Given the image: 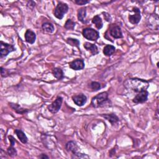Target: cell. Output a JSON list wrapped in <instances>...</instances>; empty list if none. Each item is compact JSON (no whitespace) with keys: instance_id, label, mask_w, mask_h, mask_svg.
Masks as SVG:
<instances>
[{"instance_id":"cell-23","label":"cell","mask_w":159,"mask_h":159,"mask_svg":"<svg viewBox=\"0 0 159 159\" xmlns=\"http://www.w3.org/2000/svg\"><path fill=\"white\" fill-rule=\"evenodd\" d=\"M67 43L72 46H74L79 49V45H80V41L76 39H73V38H67Z\"/></svg>"},{"instance_id":"cell-31","label":"cell","mask_w":159,"mask_h":159,"mask_svg":"<svg viewBox=\"0 0 159 159\" xmlns=\"http://www.w3.org/2000/svg\"><path fill=\"white\" fill-rule=\"evenodd\" d=\"M39 157L40 158H49V157L47 155H46V154H44V153H43L41 155H39Z\"/></svg>"},{"instance_id":"cell-3","label":"cell","mask_w":159,"mask_h":159,"mask_svg":"<svg viewBox=\"0 0 159 159\" xmlns=\"http://www.w3.org/2000/svg\"><path fill=\"white\" fill-rule=\"evenodd\" d=\"M68 11V6L64 3L59 2L55 10H54V16L55 17H57L58 19H62L64 14H66Z\"/></svg>"},{"instance_id":"cell-20","label":"cell","mask_w":159,"mask_h":159,"mask_svg":"<svg viewBox=\"0 0 159 159\" xmlns=\"http://www.w3.org/2000/svg\"><path fill=\"white\" fill-rule=\"evenodd\" d=\"M52 73L53 75L54 76L55 78H56L57 80H62L64 77V72L63 70L60 68H55L52 70Z\"/></svg>"},{"instance_id":"cell-15","label":"cell","mask_w":159,"mask_h":159,"mask_svg":"<svg viewBox=\"0 0 159 159\" xmlns=\"http://www.w3.org/2000/svg\"><path fill=\"white\" fill-rule=\"evenodd\" d=\"M84 47L88 51H90L92 55H97L99 53V50L98 49L97 47V46L94 44H91L90 43H84Z\"/></svg>"},{"instance_id":"cell-16","label":"cell","mask_w":159,"mask_h":159,"mask_svg":"<svg viewBox=\"0 0 159 159\" xmlns=\"http://www.w3.org/2000/svg\"><path fill=\"white\" fill-rule=\"evenodd\" d=\"M14 132L16 133L17 137H18V139L20 140L23 144H26L28 141V139L26 136V135L25 134V133L20 129H16L14 131Z\"/></svg>"},{"instance_id":"cell-26","label":"cell","mask_w":159,"mask_h":159,"mask_svg":"<svg viewBox=\"0 0 159 159\" xmlns=\"http://www.w3.org/2000/svg\"><path fill=\"white\" fill-rule=\"evenodd\" d=\"M7 152H8V154L11 157H14L16 156V155H17V151H16V149L14 147V146H10V147L8 148Z\"/></svg>"},{"instance_id":"cell-30","label":"cell","mask_w":159,"mask_h":159,"mask_svg":"<svg viewBox=\"0 0 159 159\" xmlns=\"http://www.w3.org/2000/svg\"><path fill=\"white\" fill-rule=\"evenodd\" d=\"M27 6H28V7H29L30 8L32 9V8H34L35 7V3L34 2H32V1L28 2V4H27Z\"/></svg>"},{"instance_id":"cell-14","label":"cell","mask_w":159,"mask_h":159,"mask_svg":"<svg viewBox=\"0 0 159 159\" xmlns=\"http://www.w3.org/2000/svg\"><path fill=\"white\" fill-rule=\"evenodd\" d=\"M102 116L105 119H107L112 125L117 123L119 121L118 117L115 114H102Z\"/></svg>"},{"instance_id":"cell-6","label":"cell","mask_w":159,"mask_h":159,"mask_svg":"<svg viewBox=\"0 0 159 159\" xmlns=\"http://www.w3.org/2000/svg\"><path fill=\"white\" fill-rule=\"evenodd\" d=\"M16 50V48L14 46L3 43L1 41L0 43V57L3 58L6 57L10 52Z\"/></svg>"},{"instance_id":"cell-5","label":"cell","mask_w":159,"mask_h":159,"mask_svg":"<svg viewBox=\"0 0 159 159\" xmlns=\"http://www.w3.org/2000/svg\"><path fill=\"white\" fill-rule=\"evenodd\" d=\"M82 34L85 39L91 41H96L99 38V33L92 28H87L83 29Z\"/></svg>"},{"instance_id":"cell-25","label":"cell","mask_w":159,"mask_h":159,"mask_svg":"<svg viewBox=\"0 0 159 159\" xmlns=\"http://www.w3.org/2000/svg\"><path fill=\"white\" fill-rule=\"evenodd\" d=\"M90 88L93 91H96L101 89V85L99 83L96 82H92L90 85Z\"/></svg>"},{"instance_id":"cell-4","label":"cell","mask_w":159,"mask_h":159,"mask_svg":"<svg viewBox=\"0 0 159 159\" xmlns=\"http://www.w3.org/2000/svg\"><path fill=\"white\" fill-rule=\"evenodd\" d=\"M65 149L68 152H72L74 155H76L79 158H88V156L78 152L79 147H78L76 142H75L74 141L68 142L65 145Z\"/></svg>"},{"instance_id":"cell-22","label":"cell","mask_w":159,"mask_h":159,"mask_svg":"<svg viewBox=\"0 0 159 159\" xmlns=\"http://www.w3.org/2000/svg\"><path fill=\"white\" fill-rule=\"evenodd\" d=\"M42 29L44 32H46L47 33H52L55 30L54 25L49 22L43 23L42 25Z\"/></svg>"},{"instance_id":"cell-19","label":"cell","mask_w":159,"mask_h":159,"mask_svg":"<svg viewBox=\"0 0 159 159\" xmlns=\"http://www.w3.org/2000/svg\"><path fill=\"white\" fill-rule=\"evenodd\" d=\"M91 21L95 25L96 28L98 29H101L103 26L102 19L99 15H96L95 16H94L93 18L92 19Z\"/></svg>"},{"instance_id":"cell-8","label":"cell","mask_w":159,"mask_h":159,"mask_svg":"<svg viewBox=\"0 0 159 159\" xmlns=\"http://www.w3.org/2000/svg\"><path fill=\"white\" fill-rule=\"evenodd\" d=\"M132 11L134 13V14L132 15L129 16V17H128L129 21L132 24H137L140 22L141 19L140 9L137 7H134V8H133Z\"/></svg>"},{"instance_id":"cell-13","label":"cell","mask_w":159,"mask_h":159,"mask_svg":"<svg viewBox=\"0 0 159 159\" xmlns=\"http://www.w3.org/2000/svg\"><path fill=\"white\" fill-rule=\"evenodd\" d=\"M24 37H25L26 41L30 44H33L35 41L36 34L34 32H33L30 29H28L26 31Z\"/></svg>"},{"instance_id":"cell-27","label":"cell","mask_w":159,"mask_h":159,"mask_svg":"<svg viewBox=\"0 0 159 159\" xmlns=\"http://www.w3.org/2000/svg\"><path fill=\"white\" fill-rule=\"evenodd\" d=\"M75 3L78 5H85L90 2V1L87 0H75Z\"/></svg>"},{"instance_id":"cell-28","label":"cell","mask_w":159,"mask_h":159,"mask_svg":"<svg viewBox=\"0 0 159 159\" xmlns=\"http://www.w3.org/2000/svg\"><path fill=\"white\" fill-rule=\"evenodd\" d=\"M103 14L104 17H105V20H106V21H108V22H111V21L112 18H111V17L109 14H108L107 13H104L103 12Z\"/></svg>"},{"instance_id":"cell-11","label":"cell","mask_w":159,"mask_h":159,"mask_svg":"<svg viewBox=\"0 0 159 159\" xmlns=\"http://www.w3.org/2000/svg\"><path fill=\"white\" fill-rule=\"evenodd\" d=\"M72 99L75 104L80 107L83 106L87 102V96L82 93L73 96L72 97Z\"/></svg>"},{"instance_id":"cell-2","label":"cell","mask_w":159,"mask_h":159,"mask_svg":"<svg viewBox=\"0 0 159 159\" xmlns=\"http://www.w3.org/2000/svg\"><path fill=\"white\" fill-rule=\"evenodd\" d=\"M111 104V101L108 98V93L106 91L99 93L91 99V106L93 108H101L109 106Z\"/></svg>"},{"instance_id":"cell-21","label":"cell","mask_w":159,"mask_h":159,"mask_svg":"<svg viewBox=\"0 0 159 159\" xmlns=\"http://www.w3.org/2000/svg\"><path fill=\"white\" fill-rule=\"evenodd\" d=\"M116 50V48L114 46L111 45H106L103 49V54L108 57H110L112 55Z\"/></svg>"},{"instance_id":"cell-1","label":"cell","mask_w":159,"mask_h":159,"mask_svg":"<svg viewBox=\"0 0 159 159\" xmlns=\"http://www.w3.org/2000/svg\"><path fill=\"white\" fill-rule=\"evenodd\" d=\"M124 86L129 90L140 93L147 90L149 87V82L139 78H129L124 82Z\"/></svg>"},{"instance_id":"cell-7","label":"cell","mask_w":159,"mask_h":159,"mask_svg":"<svg viewBox=\"0 0 159 159\" xmlns=\"http://www.w3.org/2000/svg\"><path fill=\"white\" fill-rule=\"evenodd\" d=\"M63 98L61 96H57L55 100L50 105L48 106V110L52 114L57 113L62 106Z\"/></svg>"},{"instance_id":"cell-29","label":"cell","mask_w":159,"mask_h":159,"mask_svg":"<svg viewBox=\"0 0 159 159\" xmlns=\"http://www.w3.org/2000/svg\"><path fill=\"white\" fill-rule=\"evenodd\" d=\"M8 138H9V140L10 143H11V146H14L15 143L16 142V141L15 140V139L12 135H9Z\"/></svg>"},{"instance_id":"cell-24","label":"cell","mask_w":159,"mask_h":159,"mask_svg":"<svg viewBox=\"0 0 159 159\" xmlns=\"http://www.w3.org/2000/svg\"><path fill=\"white\" fill-rule=\"evenodd\" d=\"M75 23L73 21L72 19H67L64 27L67 30H73L75 27Z\"/></svg>"},{"instance_id":"cell-9","label":"cell","mask_w":159,"mask_h":159,"mask_svg":"<svg viewBox=\"0 0 159 159\" xmlns=\"http://www.w3.org/2000/svg\"><path fill=\"white\" fill-rule=\"evenodd\" d=\"M149 96V92L147 90L138 93V94L132 99V102L135 104L144 103L147 102Z\"/></svg>"},{"instance_id":"cell-18","label":"cell","mask_w":159,"mask_h":159,"mask_svg":"<svg viewBox=\"0 0 159 159\" xmlns=\"http://www.w3.org/2000/svg\"><path fill=\"white\" fill-rule=\"evenodd\" d=\"M9 106H11V108L15 111L18 114H23L25 113H27L28 112V109H26L23 108H22L21 106L17 105V104H15V103H9Z\"/></svg>"},{"instance_id":"cell-12","label":"cell","mask_w":159,"mask_h":159,"mask_svg":"<svg viewBox=\"0 0 159 159\" xmlns=\"http://www.w3.org/2000/svg\"><path fill=\"white\" fill-rule=\"evenodd\" d=\"M109 33L114 39H121L123 37L121 28L117 25H113L110 28Z\"/></svg>"},{"instance_id":"cell-17","label":"cell","mask_w":159,"mask_h":159,"mask_svg":"<svg viewBox=\"0 0 159 159\" xmlns=\"http://www.w3.org/2000/svg\"><path fill=\"white\" fill-rule=\"evenodd\" d=\"M78 19L82 23H86V16H87V8H82L80 9L78 11Z\"/></svg>"},{"instance_id":"cell-10","label":"cell","mask_w":159,"mask_h":159,"mask_svg":"<svg viewBox=\"0 0 159 159\" xmlns=\"http://www.w3.org/2000/svg\"><path fill=\"white\" fill-rule=\"evenodd\" d=\"M69 67L74 70H81L85 68V62L83 59H76L69 63Z\"/></svg>"}]
</instances>
